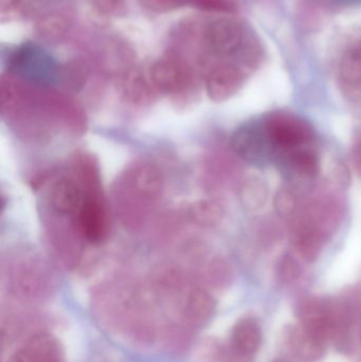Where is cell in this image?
I'll return each mask as SVG.
<instances>
[{
    "mask_svg": "<svg viewBox=\"0 0 361 362\" xmlns=\"http://www.w3.org/2000/svg\"><path fill=\"white\" fill-rule=\"evenodd\" d=\"M192 78L190 66L176 55L157 59L148 70L153 87L163 93H178L188 86Z\"/></svg>",
    "mask_w": 361,
    "mask_h": 362,
    "instance_id": "4",
    "label": "cell"
},
{
    "mask_svg": "<svg viewBox=\"0 0 361 362\" xmlns=\"http://www.w3.org/2000/svg\"><path fill=\"white\" fill-rule=\"evenodd\" d=\"M70 21L63 12L51 13L40 17L38 21V31L47 40H61L69 31Z\"/></svg>",
    "mask_w": 361,
    "mask_h": 362,
    "instance_id": "16",
    "label": "cell"
},
{
    "mask_svg": "<svg viewBox=\"0 0 361 362\" xmlns=\"http://www.w3.org/2000/svg\"><path fill=\"white\" fill-rule=\"evenodd\" d=\"M191 216L199 225L213 227L222 221L224 211L218 202L205 200L194 204L191 211Z\"/></svg>",
    "mask_w": 361,
    "mask_h": 362,
    "instance_id": "17",
    "label": "cell"
},
{
    "mask_svg": "<svg viewBox=\"0 0 361 362\" xmlns=\"http://www.w3.org/2000/svg\"><path fill=\"white\" fill-rule=\"evenodd\" d=\"M288 163L292 170L305 178H315L319 173V159L317 155L307 148H297L288 152Z\"/></svg>",
    "mask_w": 361,
    "mask_h": 362,
    "instance_id": "14",
    "label": "cell"
},
{
    "mask_svg": "<svg viewBox=\"0 0 361 362\" xmlns=\"http://www.w3.org/2000/svg\"><path fill=\"white\" fill-rule=\"evenodd\" d=\"M8 362H40L37 355L29 346H25L23 350L15 353Z\"/></svg>",
    "mask_w": 361,
    "mask_h": 362,
    "instance_id": "23",
    "label": "cell"
},
{
    "mask_svg": "<svg viewBox=\"0 0 361 362\" xmlns=\"http://www.w3.org/2000/svg\"><path fill=\"white\" fill-rule=\"evenodd\" d=\"M326 238L324 230L303 217L292 234V248L302 261L312 263L319 257Z\"/></svg>",
    "mask_w": 361,
    "mask_h": 362,
    "instance_id": "7",
    "label": "cell"
},
{
    "mask_svg": "<svg viewBox=\"0 0 361 362\" xmlns=\"http://www.w3.org/2000/svg\"><path fill=\"white\" fill-rule=\"evenodd\" d=\"M336 176L337 180H338L339 182L341 183L343 185H349L350 182V176H349V171H348L347 168H345V165H343L341 163V165H339L338 168L336 169Z\"/></svg>",
    "mask_w": 361,
    "mask_h": 362,
    "instance_id": "25",
    "label": "cell"
},
{
    "mask_svg": "<svg viewBox=\"0 0 361 362\" xmlns=\"http://www.w3.org/2000/svg\"><path fill=\"white\" fill-rule=\"evenodd\" d=\"M354 163H355L356 169L361 175V136L356 140L353 148Z\"/></svg>",
    "mask_w": 361,
    "mask_h": 362,
    "instance_id": "24",
    "label": "cell"
},
{
    "mask_svg": "<svg viewBox=\"0 0 361 362\" xmlns=\"http://www.w3.org/2000/svg\"><path fill=\"white\" fill-rule=\"evenodd\" d=\"M360 337H361V329H360Z\"/></svg>",
    "mask_w": 361,
    "mask_h": 362,
    "instance_id": "26",
    "label": "cell"
},
{
    "mask_svg": "<svg viewBox=\"0 0 361 362\" xmlns=\"http://www.w3.org/2000/svg\"><path fill=\"white\" fill-rule=\"evenodd\" d=\"M245 80L241 68L233 64H220L210 70L206 80V88L210 99L224 102L242 88Z\"/></svg>",
    "mask_w": 361,
    "mask_h": 362,
    "instance_id": "5",
    "label": "cell"
},
{
    "mask_svg": "<svg viewBox=\"0 0 361 362\" xmlns=\"http://www.w3.org/2000/svg\"><path fill=\"white\" fill-rule=\"evenodd\" d=\"M288 344L292 355L303 362L318 361L326 353L324 340L302 325L294 327L288 332Z\"/></svg>",
    "mask_w": 361,
    "mask_h": 362,
    "instance_id": "10",
    "label": "cell"
},
{
    "mask_svg": "<svg viewBox=\"0 0 361 362\" xmlns=\"http://www.w3.org/2000/svg\"><path fill=\"white\" fill-rule=\"evenodd\" d=\"M276 212L284 218L292 216L298 208V199L296 194L290 189H280L273 200Z\"/></svg>",
    "mask_w": 361,
    "mask_h": 362,
    "instance_id": "20",
    "label": "cell"
},
{
    "mask_svg": "<svg viewBox=\"0 0 361 362\" xmlns=\"http://www.w3.org/2000/svg\"><path fill=\"white\" fill-rule=\"evenodd\" d=\"M95 10L108 16H120L125 14V0H91Z\"/></svg>",
    "mask_w": 361,
    "mask_h": 362,
    "instance_id": "22",
    "label": "cell"
},
{
    "mask_svg": "<svg viewBox=\"0 0 361 362\" xmlns=\"http://www.w3.org/2000/svg\"><path fill=\"white\" fill-rule=\"evenodd\" d=\"M277 274L283 283H292L300 276L301 267L292 255H284L278 264Z\"/></svg>",
    "mask_w": 361,
    "mask_h": 362,
    "instance_id": "21",
    "label": "cell"
},
{
    "mask_svg": "<svg viewBox=\"0 0 361 362\" xmlns=\"http://www.w3.org/2000/svg\"><path fill=\"white\" fill-rule=\"evenodd\" d=\"M233 348L243 355H252L260 348L262 331L254 319L247 318L239 321L233 327L231 336Z\"/></svg>",
    "mask_w": 361,
    "mask_h": 362,
    "instance_id": "11",
    "label": "cell"
},
{
    "mask_svg": "<svg viewBox=\"0 0 361 362\" xmlns=\"http://www.w3.org/2000/svg\"><path fill=\"white\" fill-rule=\"evenodd\" d=\"M262 125L271 146L286 152L301 148L314 139L311 125L296 115L271 112L266 115Z\"/></svg>",
    "mask_w": 361,
    "mask_h": 362,
    "instance_id": "1",
    "label": "cell"
},
{
    "mask_svg": "<svg viewBox=\"0 0 361 362\" xmlns=\"http://www.w3.org/2000/svg\"><path fill=\"white\" fill-rule=\"evenodd\" d=\"M267 146H271L262 127H242L233 134L231 146L235 154L249 163H259L264 156Z\"/></svg>",
    "mask_w": 361,
    "mask_h": 362,
    "instance_id": "8",
    "label": "cell"
},
{
    "mask_svg": "<svg viewBox=\"0 0 361 362\" xmlns=\"http://www.w3.org/2000/svg\"><path fill=\"white\" fill-rule=\"evenodd\" d=\"M81 232L88 242L99 244L107 234V217L101 202L93 196H87L84 204L76 214Z\"/></svg>",
    "mask_w": 361,
    "mask_h": 362,
    "instance_id": "6",
    "label": "cell"
},
{
    "mask_svg": "<svg viewBox=\"0 0 361 362\" xmlns=\"http://www.w3.org/2000/svg\"><path fill=\"white\" fill-rule=\"evenodd\" d=\"M86 197L78 182L63 178L52 185L50 204L55 212L61 215H76Z\"/></svg>",
    "mask_w": 361,
    "mask_h": 362,
    "instance_id": "9",
    "label": "cell"
},
{
    "mask_svg": "<svg viewBox=\"0 0 361 362\" xmlns=\"http://www.w3.org/2000/svg\"><path fill=\"white\" fill-rule=\"evenodd\" d=\"M153 85L138 74H131L126 81V93L134 102H146L152 97Z\"/></svg>",
    "mask_w": 361,
    "mask_h": 362,
    "instance_id": "19",
    "label": "cell"
},
{
    "mask_svg": "<svg viewBox=\"0 0 361 362\" xmlns=\"http://www.w3.org/2000/svg\"><path fill=\"white\" fill-rule=\"evenodd\" d=\"M339 71L345 88L361 91V46L345 52L341 59Z\"/></svg>",
    "mask_w": 361,
    "mask_h": 362,
    "instance_id": "13",
    "label": "cell"
},
{
    "mask_svg": "<svg viewBox=\"0 0 361 362\" xmlns=\"http://www.w3.org/2000/svg\"><path fill=\"white\" fill-rule=\"evenodd\" d=\"M215 310L213 298L201 289H195L189 296L187 302V315L193 320L205 321L212 316Z\"/></svg>",
    "mask_w": 361,
    "mask_h": 362,
    "instance_id": "15",
    "label": "cell"
},
{
    "mask_svg": "<svg viewBox=\"0 0 361 362\" xmlns=\"http://www.w3.org/2000/svg\"><path fill=\"white\" fill-rule=\"evenodd\" d=\"M242 204L248 211L260 210L268 198V187L266 182L256 176H250L244 180L239 191Z\"/></svg>",
    "mask_w": 361,
    "mask_h": 362,
    "instance_id": "12",
    "label": "cell"
},
{
    "mask_svg": "<svg viewBox=\"0 0 361 362\" xmlns=\"http://www.w3.org/2000/svg\"><path fill=\"white\" fill-rule=\"evenodd\" d=\"M243 25L237 19H216L210 23L203 32V44L208 50L218 57H232L243 47Z\"/></svg>",
    "mask_w": 361,
    "mask_h": 362,
    "instance_id": "3",
    "label": "cell"
},
{
    "mask_svg": "<svg viewBox=\"0 0 361 362\" xmlns=\"http://www.w3.org/2000/svg\"><path fill=\"white\" fill-rule=\"evenodd\" d=\"M8 69L31 82L49 84L57 80L59 69L53 57L38 45L23 42L11 53Z\"/></svg>",
    "mask_w": 361,
    "mask_h": 362,
    "instance_id": "2",
    "label": "cell"
},
{
    "mask_svg": "<svg viewBox=\"0 0 361 362\" xmlns=\"http://www.w3.org/2000/svg\"><path fill=\"white\" fill-rule=\"evenodd\" d=\"M199 0H140L144 10L155 14H165L184 6L199 8Z\"/></svg>",
    "mask_w": 361,
    "mask_h": 362,
    "instance_id": "18",
    "label": "cell"
}]
</instances>
